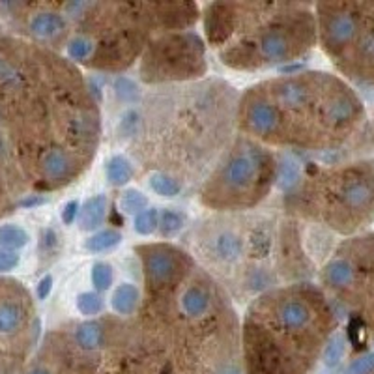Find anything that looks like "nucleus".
Listing matches in <instances>:
<instances>
[{"mask_svg": "<svg viewBox=\"0 0 374 374\" xmlns=\"http://www.w3.org/2000/svg\"><path fill=\"white\" fill-rule=\"evenodd\" d=\"M264 161H266V155L254 150L234 154L221 173L223 186L234 191H243L253 187L258 182L261 170H267Z\"/></svg>", "mask_w": 374, "mask_h": 374, "instance_id": "1", "label": "nucleus"}, {"mask_svg": "<svg viewBox=\"0 0 374 374\" xmlns=\"http://www.w3.org/2000/svg\"><path fill=\"white\" fill-rule=\"evenodd\" d=\"M358 30V12L355 6L342 4L333 8V14L326 15L322 25L324 43L331 53H341L352 41Z\"/></svg>", "mask_w": 374, "mask_h": 374, "instance_id": "2", "label": "nucleus"}, {"mask_svg": "<svg viewBox=\"0 0 374 374\" xmlns=\"http://www.w3.org/2000/svg\"><path fill=\"white\" fill-rule=\"evenodd\" d=\"M294 41L292 36L283 27H270L262 30L258 38V53L261 58L267 62H280L294 53Z\"/></svg>", "mask_w": 374, "mask_h": 374, "instance_id": "3", "label": "nucleus"}, {"mask_svg": "<svg viewBox=\"0 0 374 374\" xmlns=\"http://www.w3.org/2000/svg\"><path fill=\"white\" fill-rule=\"evenodd\" d=\"M144 267H146L148 279L152 283H168L178 274L176 256L165 249H150L144 254Z\"/></svg>", "mask_w": 374, "mask_h": 374, "instance_id": "4", "label": "nucleus"}, {"mask_svg": "<svg viewBox=\"0 0 374 374\" xmlns=\"http://www.w3.org/2000/svg\"><path fill=\"white\" fill-rule=\"evenodd\" d=\"M248 126L258 135L274 133L279 126V113L267 101H254L248 111Z\"/></svg>", "mask_w": 374, "mask_h": 374, "instance_id": "5", "label": "nucleus"}, {"mask_svg": "<svg viewBox=\"0 0 374 374\" xmlns=\"http://www.w3.org/2000/svg\"><path fill=\"white\" fill-rule=\"evenodd\" d=\"M313 318V313L305 301L300 300H285L280 301L277 307V320L285 329L298 331L301 327H305Z\"/></svg>", "mask_w": 374, "mask_h": 374, "instance_id": "6", "label": "nucleus"}, {"mask_svg": "<svg viewBox=\"0 0 374 374\" xmlns=\"http://www.w3.org/2000/svg\"><path fill=\"white\" fill-rule=\"evenodd\" d=\"M275 100L279 101L280 107L300 109L309 100V90L301 79H288L275 87Z\"/></svg>", "mask_w": 374, "mask_h": 374, "instance_id": "7", "label": "nucleus"}, {"mask_svg": "<svg viewBox=\"0 0 374 374\" xmlns=\"http://www.w3.org/2000/svg\"><path fill=\"white\" fill-rule=\"evenodd\" d=\"M212 254L223 262L238 261L243 254V241L238 234L223 230L212 240Z\"/></svg>", "mask_w": 374, "mask_h": 374, "instance_id": "8", "label": "nucleus"}, {"mask_svg": "<svg viewBox=\"0 0 374 374\" xmlns=\"http://www.w3.org/2000/svg\"><path fill=\"white\" fill-rule=\"evenodd\" d=\"M64 28H66V21L60 14H54V12H41V14L34 15L30 21L32 34L43 40H53L56 36H60Z\"/></svg>", "mask_w": 374, "mask_h": 374, "instance_id": "9", "label": "nucleus"}, {"mask_svg": "<svg viewBox=\"0 0 374 374\" xmlns=\"http://www.w3.org/2000/svg\"><path fill=\"white\" fill-rule=\"evenodd\" d=\"M107 214V199L103 195H98L94 199H88L87 204L80 208L79 225L82 230H94L105 219Z\"/></svg>", "mask_w": 374, "mask_h": 374, "instance_id": "10", "label": "nucleus"}, {"mask_svg": "<svg viewBox=\"0 0 374 374\" xmlns=\"http://www.w3.org/2000/svg\"><path fill=\"white\" fill-rule=\"evenodd\" d=\"M41 167H43V173H45L47 178H51V180H60V178L67 176L69 170H72V160H69V155H67L64 150H60V148H53V150H49V152L43 155Z\"/></svg>", "mask_w": 374, "mask_h": 374, "instance_id": "11", "label": "nucleus"}, {"mask_svg": "<svg viewBox=\"0 0 374 374\" xmlns=\"http://www.w3.org/2000/svg\"><path fill=\"white\" fill-rule=\"evenodd\" d=\"M354 266L346 258H337V261L329 262V266L326 267L327 285H331L333 288L350 287L354 283Z\"/></svg>", "mask_w": 374, "mask_h": 374, "instance_id": "12", "label": "nucleus"}, {"mask_svg": "<svg viewBox=\"0 0 374 374\" xmlns=\"http://www.w3.org/2000/svg\"><path fill=\"white\" fill-rule=\"evenodd\" d=\"M208 307H210V296L202 288H187L184 296H182V309L189 316H202L208 311Z\"/></svg>", "mask_w": 374, "mask_h": 374, "instance_id": "13", "label": "nucleus"}, {"mask_svg": "<svg viewBox=\"0 0 374 374\" xmlns=\"http://www.w3.org/2000/svg\"><path fill=\"white\" fill-rule=\"evenodd\" d=\"M139 305V290L133 285H120L113 294V307L116 313L131 314Z\"/></svg>", "mask_w": 374, "mask_h": 374, "instance_id": "14", "label": "nucleus"}, {"mask_svg": "<svg viewBox=\"0 0 374 374\" xmlns=\"http://www.w3.org/2000/svg\"><path fill=\"white\" fill-rule=\"evenodd\" d=\"M107 178L113 186H124L133 178V167L124 155H114L107 163Z\"/></svg>", "mask_w": 374, "mask_h": 374, "instance_id": "15", "label": "nucleus"}, {"mask_svg": "<svg viewBox=\"0 0 374 374\" xmlns=\"http://www.w3.org/2000/svg\"><path fill=\"white\" fill-rule=\"evenodd\" d=\"M77 344L85 350H94L101 344L103 339V329L98 322H85L77 327V333H75Z\"/></svg>", "mask_w": 374, "mask_h": 374, "instance_id": "16", "label": "nucleus"}, {"mask_svg": "<svg viewBox=\"0 0 374 374\" xmlns=\"http://www.w3.org/2000/svg\"><path fill=\"white\" fill-rule=\"evenodd\" d=\"M28 243V234L25 228L17 225H2L0 227V248L8 249H21Z\"/></svg>", "mask_w": 374, "mask_h": 374, "instance_id": "17", "label": "nucleus"}, {"mask_svg": "<svg viewBox=\"0 0 374 374\" xmlns=\"http://www.w3.org/2000/svg\"><path fill=\"white\" fill-rule=\"evenodd\" d=\"M120 240L122 234L118 230L109 228V230H101V232L94 234L92 238H88L85 248L88 251H92V253H101V251H109V249L116 248L120 243Z\"/></svg>", "mask_w": 374, "mask_h": 374, "instance_id": "18", "label": "nucleus"}, {"mask_svg": "<svg viewBox=\"0 0 374 374\" xmlns=\"http://www.w3.org/2000/svg\"><path fill=\"white\" fill-rule=\"evenodd\" d=\"M23 322V311L17 303H0V333H14Z\"/></svg>", "mask_w": 374, "mask_h": 374, "instance_id": "19", "label": "nucleus"}, {"mask_svg": "<svg viewBox=\"0 0 374 374\" xmlns=\"http://www.w3.org/2000/svg\"><path fill=\"white\" fill-rule=\"evenodd\" d=\"M150 187L154 189L155 193L161 195V197H176V195L180 193V184L170 178L168 174H154L152 178H150Z\"/></svg>", "mask_w": 374, "mask_h": 374, "instance_id": "20", "label": "nucleus"}, {"mask_svg": "<svg viewBox=\"0 0 374 374\" xmlns=\"http://www.w3.org/2000/svg\"><path fill=\"white\" fill-rule=\"evenodd\" d=\"M160 225V214H157V210L154 208H150V210H144V212H140L137 217H135V230L139 234H152Z\"/></svg>", "mask_w": 374, "mask_h": 374, "instance_id": "21", "label": "nucleus"}, {"mask_svg": "<svg viewBox=\"0 0 374 374\" xmlns=\"http://www.w3.org/2000/svg\"><path fill=\"white\" fill-rule=\"evenodd\" d=\"M182 227H184V215H182L180 212H176V210H165V212L161 214L160 228L163 236H173V234L178 232Z\"/></svg>", "mask_w": 374, "mask_h": 374, "instance_id": "22", "label": "nucleus"}, {"mask_svg": "<svg viewBox=\"0 0 374 374\" xmlns=\"http://www.w3.org/2000/svg\"><path fill=\"white\" fill-rule=\"evenodd\" d=\"M77 309L85 316L100 314L101 309H103V300L98 294H94V292H85V294H80L77 298Z\"/></svg>", "mask_w": 374, "mask_h": 374, "instance_id": "23", "label": "nucleus"}, {"mask_svg": "<svg viewBox=\"0 0 374 374\" xmlns=\"http://www.w3.org/2000/svg\"><path fill=\"white\" fill-rule=\"evenodd\" d=\"M92 283L96 290H109V287L113 285V270L105 262H98L92 267Z\"/></svg>", "mask_w": 374, "mask_h": 374, "instance_id": "24", "label": "nucleus"}, {"mask_svg": "<svg viewBox=\"0 0 374 374\" xmlns=\"http://www.w3.org/2000/svg\"><path fill=\"white\" fill-rule=\"evenodd\" d=\"M342 355H344V339L337 335L329 341V344L324 350V363L327 367H337L341 363Z\"/></svg>", "mask_w": 374, "mask_h": 374, "instance_id": "25", "label": "nucleus"}, {"mask_svg": "<svg viewBox=\"0 0 374 374\" xmlns=\"http://www.w3.org/2000/svg\"><path fill=\"white\" fill-rule=\"evenodd\" d=\"M148 204L146 195H142L140 191H135V189H129L122 197V208L126 210L127 214H140V210H144V206Z\"/></svg>", "mask_w": 374, "mask_h": 374, "instance_id": "26", "label": "nucleus"}, {"mask_svg": "<svg viewBox=\"0 0 374 374\" xmlns=\"http://www.w3.org/2000/svg\"><path fill=\"white\" fill-rule=\"evenodd\" d=\"M94 43L88 38H75L69 45H67V54L75 58V60H85L88 54L92 53Z\"/></svg>", "mask_w": 374, "mask_h": 374, "instance_id": "27", "label": "nucleus"}, {"mask_svg": "<svg viewBox=\"0 0 374 374\" xmlns=\"http://www.w3.org/2000/svg\"><path fill=\"white\" fill-rule=\"evenodd\" d=\"M374 371V352L361 355L358 360L350 363L346 368V374H371Z\"/></svg>", "mask_w": 374, "mask_h": 374, "instance_id": "28", "label": "nucleus"}, {"mask_svg": "<svg viewBox=\"0 0 374 374\" xmlns=\"http://www.w3.org/2000/svg\"><path fill=\"white\" fill-rule=\"evenodd\" d=\"M114 88H116V94L120 96L124 101H133L139 98V88L135 85L133 80H129L127 77H120V79L114 82Z\"/></svg>", "mask_w": 374, "mask_h": 374, "instance_id": "29", "label": "nucleus"}, {"mask_svg": "<svg viewBox=\"0 0 374 374\" xmlns=\"http://www.w3.org/2000/svg\"><path fill=\"white\" fill-rule=\"evenodd\" d=\"M279 180L283 187L294 186L296 182L300 180V168H298V165H296L294 161H287V163H283Z\"/></svg>", "mask_w": 374, "mask_h": 374, "instance_id": "30", "label": "nucleus"}, {"mask_svg": "<svg viewBox=\"0 0 374 374\" xmlns=\"http://www.w3.org/2000/svg\"><path fill=\"white\" fill-rule=\"evenodd\" d=\"M19 264V254L15 251L0 249V272H12Z\"/></svg>", "mask_w": 374, "mask_h": 374, "instance_id": "31", "label": "nucleus"}, {"mask_svg": "<svg viewBox=\"0 0 374 374\" xmlns=\"http://www.w3.org/2000/svg\"><path fill=\"white\" fill-rule=\"evenodd\" d=\"M77 215H79V202H67L64 210H62V221H64V225H72Z\"/></svg>", "mask_w": 374, "mask_h": 374, "instance_id": "32", "label": "nucleus"}, {"mask_svg": "<svg viewBox=\"0 0 374 374\" xmlns=\"http://www.w3.org/2000/svg\"><path fill=\"white\" fill-rule=\"evenodd\" d=\"M51 290H53V277H51V275H45V277L38 283V298H40V300H45L47 296L51 294Z\"/></svg>", "mask_w": 374, "mask_h": 374, "instance_id": "33", "label": "nucleus"}, {"mask_svg": "<svg viewBox=\"0 0 374 374\" xmlns=\"http://www.w3.org/2000/svg\"><path fill=\"white\" fill-rule=\"evenodd\" d=\"M47 199L45 197H41V195H28L27 199H23V201L19 202L21 208H36V206H41V204H45Z\"/></svg>", "mask_w": 374, "mask_h": 374, "instance_id": "34", "label": "nucleus"}, {"mask_svg": "<svg viewBox=\"0 0 374 374\" xmlns=\"http://www.w3.org/2000/svg\"><path fill=\"white\" fill-rule=\"evenodd\" d=\"M217 374H241V371L238 367H234V365H227V367H223Z\"/></svg>", "mask_w": 374, "mask_h": 374, "instance_id": "35", "label": "nucleus"}, {"mask_svg": "<svg viewBox=\"0 0 374 374\" xmlns=\"http://www.w3.org/2000/svg\"><path fill=\"white\" fill-rule=\"evenodd\" d=\"M30 374H49L47 371H41V368H36V371H32Z\"/></svg>", "mask_w": 374, "mask_h": 374, "instance_id": "36", "label": "nucleus"}, {"mask_svg": "<svg viewBox=\"0 0 374 374\" xmlns=\"http://www.w3.org/2000/svg\"><path fill=\"white\" fill-rule=\"evenodd\" d=\"M4 72H6V66H4V64H2V60H0V75L4 74Z\"/></svg>", "mask_w": 374, "mask_h": 374, "instance_id": "37", "label": "nucleus"}, {"mask_svg": "<svg viewBox=\"0 0 374 374\" xmlns=\"http://www.w3.org/2000/svg\"><path fill=\"white\" fill-rule=\"evenodd\" d=\"M161 374H170V368L165 367V368H163V373H161Z\"/></svg>", "mask_w": 374, "mask_h": 374, "instance_id": "38", "label": "nucleus"}]
</instances>
